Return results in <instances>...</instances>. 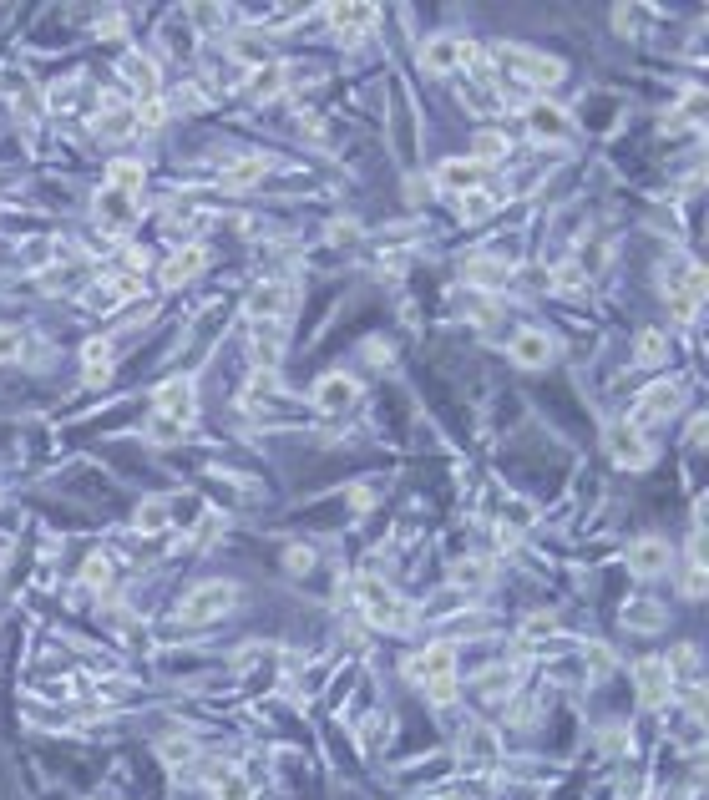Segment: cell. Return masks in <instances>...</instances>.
Returning <instances> with one entry per match:
<instances>
[{"label":"cell","mask_w":709,"mask_h":800,"mask_svg":"<svg viewBox=\"0 0 709 800\" xmlns=\"http://www.w3.org/2000/svg\"><path fill=\"white\" fill-rule=\"evenodd\" d=\"M350 593H355V603L365 608V618H370L375 628H396V633H401V628H411V623H416V613L406 608V598H401L396 588H390L385 578H375V573L355 578V588H350Z\"/></svg>","instance_id":"cell-1"},{"label":"cell","mask_w":709,"mask_h":800,"mask_svg":"<svg viewBox=\"0 0 709 800\" xmlns=\"http://www.w3.org/2000/svg\"><path fill=\"white\" fill-rule=\"evenodd\" d=\"M233 603H239V588L233 583H223V578H208V583H198V588H188V598H183V608H178V618L183 623H218L223 613H233Z\"/></svg>","instance_id":"cell-2"},{"label":"cell","mask_w":709,"mask_h":800,"mask_svg":"<svg viewBox=\"0 0 709 800\" xmlns=\"http://www.w3.org/2000/svg\"><path fill=\"white\" fill-rule=\"evenodd\" d=\"M477 61H482V46L466 41V36H451V31H441V36H431V41L421 46V66H426L431 76H451V71L477 66Z\"/></svg>","instance_id":"cell-3"},{"label":"cell","mask_w":709,"mask_h":800,"mask_svg":"<svg viewBox=\"0 0 709 800\" xmlns=\"http://www.w3.org/2000/svg\"><path fill=\"white\" fill-rule=\"evenodd\" d=\"M461 765L466 770H497L502 765V740H497V730L492 725H482V719H471V725L461 730Z\"/></svg>","instance_id":"cell-4"},{"label":"cell","mask_w":709,"mask_h":800,"mask_svg":"<svg viewBox=\"0 0 709 800\" xmlns=\"http://www.w3.org/2000/svg\"><path fill=\"white\" fill-rule=\"evenodd\" d=\"M679 406H684V390H679L674 380H654V385L634 400V421H628V426L644 431V426H654V421H669Z\"/></svg>","instance_id":"cell-5"},{"label":"cell","mask_w":709,"mask_h":800,"mask_svg":"<svg viewBox=\"0 0 709 800\" xmlns=\"http://www.w3.org/2000/svg\"><path fill=\"white\" fill-rule=\"evenodd\" d=\"M102 97L92 92V82H82V76H61V82L46 92V112L51 117H76V112H97Z\"/></svg>","instance_id":"cell-6"},{"label":"cell","mask_w":709,"mask_h":800,"mask_svg":"<svg viewBox=\"0 0 709 800\" xmlns=\"http://www.w3.org/2000/svg\"><path fill=\"white\" fill-rule=\"evenodd\" d=\"M608 456H613V466H623V471H644L649 461H654V446L644 441V431L639 426H608Z\"/></svg>","instance_id":"cell-7"},{"label":"cell","mask_w":709,"mask_h":800,"mask_svg":"<svg viewBox=\"0 0 709 800\" xmlns=\"http://www.w3.org/2000/svg\"><path fill=\"white\" fill-rule=\"evenodd\" d=\"M522 117H527V132H532V142H568V137H573V117H568L558 102H542V97H532Z\"/></svg>","instance_id":"cell-8"},{"label":"cell","mask_w":709,"mask_h":800,"mask_svg":"<svg viewBox=\"0 0 709 800\" xmlns=\"http://www.w3.org/2000/svg\"><path fill=\"white\" fill-rule=\"evenodd\" d=\"M289 304H294V284H289V279H264V284H254V289H249L244 314L259 325V319H284V314H289Z\"/></svg>","instance_id":"cell-9"},{"label":"cell","mask_w":709,"mask_h":800,"mask_svg":"<svg viewBox=\"0 0 709 800\" xmlns=\"http://www.w3.org/2000/svg\"><path fill=\"white\" fill-rule=\"evenodd\" d=\"M92 132L102 142H122L137 132V102H122V97H102L97 117H92Z\"/></svg>","instance_id":"cell-10"},{"label":"cell","mask_w":709,"mask_h":800,"mask_svg":"<svg viewBox=\"0 0 709 800\" xmlns=\"http://www.w3.org/2000/svg\"><path fill=\"white\" fill-rule=\"evenodd\" d=\"M634 689H639V704H644V709H664V704L674 699V679H669L664 659H639Z\"/></svg>","instance_id":"cell-11"},{"label":"cell","mask_w":709,"mask_h":800,"mask_svg":"<svg viewBox=\"0 0 709 800\" xmlns=\"http://www.w3.org/2000/svg\"><path fill=\"white\" fill-rule=\"evenodd\" d=\"M117 71H122V87H132L137 97L157 102V92H163V76H157V61H152V56H142V51H127V56L117 61Z\"/></svg>","instance_id":"cell-12"},{"label":"cell","mask_w":709,"mask_h":800,"mask_svg":"<svg viewBox=\"0 0 709 800\" xmlns=\"http://www.w3.org/2000/svg\"><path fill=\"white\" fill-rule=\"evenodd\" d=\"M137 213H142V193H117V188H102V193H97V218H102V228L122 233V228L137 223Z\"/></svg>","instance_id":"cell-13"},{"label":"cell","mask_w":709,"mask_h":800,"mask_svg":"<svg viewBox=\"0 0 709 800\" xmlns=\"http://www.w3.org/2000/svg\"><path fill=\"white\" fill-rule=\"evenodd\" d=\"M446 674H456V649L451 644H431V649L406 659V679L411 684H431V679H446Z\"/></svg>","instance_id":"cell-14"},{"label":"cell","mask_w":709,"mask_h":800,"mask_svg":"<svg viewBox=\"0 0 709 800\" xmlns=\"http://www.w3.org/2000/svg\"><path fill=\"white\" fill-rule=\"evenodd\" d=\"M355 400H360V385L345 370H335V375H325L320 385H314V406H320L325 416H345Z\"/></svg>","instance_id":"cell-15"},{"label":"cell","mask_w":709,"mask_h":800,"mask_svg":"<svg viewBox=\"0 0 709 800\" xmlns=\"http://www.w3.org/2000/svg\"><path fill=\"white\" fill-rule=\"evenodd\" d=\"M507 355L517 365H527V370H542V365H553L558 345H553V335H547V330H517L512 345H507Z\"/></svg>","instance_id":"cell-16"},{"label":"cell","mask_w":709,"mask_h":800,"mask_svg":"<svg viewBox=\"0 0 709 800\" xmlns=\"http://www.w3.org/2000/svg\"><path fill=\"white\" fill-rule=\"evenodd\" d=\"M193 411H198V395H193V380H188V375L157 385V416H173L178 426H188Z\"/></svg>","instance_id":"cell-17"},{"label":"cell","mask_w":709,"mask_h":800,"mask_svg":"<svg viewBox=\"0 0 709 800\" xmlns=\"http://www.w3.org/2000/svg\"><path fill=\"white\" fill-rule=\"evenodd\" d=\"M436 183L446 188V193H477L482 183H487V168L482 163H471V157H446V163L436 168Z\"/></svg>","instance_id":"cell-18"},{"label":"cell","mask_w":709,"mask_h":800,"mask_svg":"<svg viewBox=\"0 0 709 800\" xmlns=\"http://www.w3.org/2000/svg\"><path fill=\"white\" fill-rule=\"evenodd\" d=\"M325 16H330L335 36L355 46V41H365V36H370V26H375V16H380V11H375V6H330Z\"/></svg>","instance_id":"cell-19"},{"label":"cell","mask_w":709,"mask_h":800,"mask_svg":"<svg viewBox=\"0 0 709 800\" xmlns=\"http://www.w3.org/2000/svg\"><path fill=\"white\" fill-rule=\"evenodd\" d=\"M628 573H639V578H659V573H669V542H659V537H639L634 547H628Z\"/></svg>","instance_id":"cell-20"},{"label":"cell","mask_w":709,"mask_h":800,"mask_svg":"<svg viewBox=\"0 0 709 800\" xmlns=\"http://www.w3.org/2000/svg\"><path fill=\"white\" fill-rule=\"evenodd\" d=\"M203 264H208V254H203L198 244L178 249V254L163 264V289H183V284H193V279L203 274Z\"/></svg>","instance_id":"cell-21"},{"label":"cell","mask_w":709,"mask_h":800,"mask_svg":"<svg viewBox=\"0 0 709 800\" xmlns=\"http://www.w3.org/2000/svg\"><path fill=\"white\" fill-rule=\"evenodd\" d=\"M451 583H456L461 598H477V593L492 588V563L487 557H461V563L451 568Z\"/></svg>","instance_id":"cell-22"},{"label":"cell","mask_w":709,"mask_h":800,"mask_svg":"<svg viewBox=\"0 0 709 800\" xmlns=\"http://www.w3.org/2000/svg\"><path fill=\"white\" fill-rule=\"evenodd\" d=\"M664 623H669V613H664L659 598H628V603H623V628H634V633H659Z\"/></svg>","instance_id":"cell-23"},{"label":"cell","mask_w":709,"mask_h":800,"mask_svg":"<svg viewBox=\"0 0 709 800\" xmlns=\"http://www.w3.org/2000/svg\"><path fill=\"white\" fill-rule=\"evenodd\" d=\"M264 173H269V163L254 152V157H239V163H228L223 173H218V183L228 188V193H244V188H254V183H264Z\"/></svg>","instance_id":"cell-24"},{"label":"cell","mask_w":709,"mask_h":800,"mask_svg":"<svg viewBox=\"0 0 709 800\" xmlns=\"http://www.w3.org/2000/svg\"><path fill=\"white\" fill-rule=\"evenodd\" d=\"M244 400L254 411H264V406H274V400H284V380H279V370H254L249 375V385H244Z\"/></svg>","instance_id":"cell-25"},{"label":"cell","mask_w":709,"mask_h":800,"mask_svg":"<svg viewBox=\"0 0 709 800\" xmlns=\"http://www.w3.org/2000/svg\"><path fill=\"white\" fill-rule=\"evenodd\" d=\"M122 299H127V294H122V284H117L112 274H102L97 284H87V289H82V309H87V314H112Z\"/></svg>","instance_id":"cell-26"},{"label":"cell","mask_w":709,"mask_h":800,"mask_svg":"<svg viewBox=\"0 0 709 800\" xmlns=\"http://www.w3.org/2000/svg\"><path fill=\"white\" fill-rule=\"evenodd\" d=\"M244 87H249V97H254V102H274V97L284 92V66H279V61H269V66L249 71V76H244Z\"/></svg>","instance_id":"cell-27"},{"label":"cell","mask_w":709,"mask_h":800,"mask_svg":"<svg viewBox=\"0 0 709 800\" xmlns=\"http://www.w3.org/2000/svg\"><path fill=\"white\" fill-rule=\"evenodd\" d=\"M132 527L142 532V537H152V532H168L173 522H168V497H147V502H137V512H132Z\"/></svg>","instance_id":"cell-28"},{"label":"cell","mask_w":709,"mask_h":800,"mask_svg":"<svg viewBox=\"0 0 709 800\" xmlns=\"http://www.w3.org/2000/svg\"><path fill=\"white\" fill-rule=\"evenodd\" d=\"M466 284H477V289H507V284H512V269H507V264H492V259H471V264H466Z\"/></svg>","instance_id":"cell-29"},{"label":"cell","mask_w":709,"mask_h":800,"mask_svg":"<svg viewBox=\"0 0 709 800\" xmlns=\"http://www.w3.org/2000/svg\"><path fill=\"white\" fill-rule=\"evenodd\" d=\"M142 163L137 157H117V163H107V188H117V193H142Z\"/></svg>","instance_id":"cell-30"},{"label":"cell","mask_w":709,"mask_h":800,"mask_svg":"<svg viewBox=\"0 0 709 800\" xmlns=\"http://www.w3.org/2000/svg\"><path fill=\"white\" fill-rule=\"evenodd\" d=\"M477 694H487V699H512V694H517V669H512V664L487 669V674L477 679Z\"/></svg>","instance_id":"cell-31"},{"label":"cell","mask_w":709,"mask_h":800,"mask_svg":"<svg viewBox=\"0 0 709 800\" xmlns=\"http://www.w3.org/2000/svg\"><path fill=\"white\" fill-rule=\"evenodd\" d=\"M674 745L689 750V755L704 750V714H679V719H674Z\"/></svg>","instance_id":"cell-32"},{"label":"cell","mask_w":709,"mask_h":800,"mask_svg":"<svg viewBox=\"0 0 709 800\" xmlns=\"http://www.w3.org/2000/svg\"><path fill=\"white\" fill-rule=\"evenodd\" d=\"M82 360H87V385H102L112 375V345L107 340H87Z\"/></svg>","instance_id":"cell-33"},{"label":"cell","mask_w":709,"mask_h":800,"mask_svg":"<svg viewBox=\"0 0 709 800\" xmlns=\"http://www.w3.org/2000/svg\"><path fill=\"white\" fill-rule=\"evenodd\" d=\"M512 147H507V137L502 132H482L477 142H471V163H482V168H492V163H502Z\"/></svg>","instance_id":"cell-34"},{"label":"cell","mask_w":709,"mask_h":800,"mask_svg":"<svg viewBox=\"0 0 709 800\" xmlns=\"http://www.w3.org/2000/svg\"><path fill=\"white\" fill-rule=\"evenodd\" d=\"M163 41H168V51H173V56H188V51L198 46V31H193V21H188V11L168 21V31H163Z\"/></svg>","instance_id":"cell-35"},{"label":"cell","mask_w":709,"mask_h":800,"mask_svg":"<svg viewBox=\"0 0 709 800\" xmlns=\"http://www.w3.org/2000/svg\"><path fill=\"white\" fill-rule=\"evenodd\" d=\"M213 795H218V800H254V780H249L239 765H233V770L213 785Z\"/></svg>","instance_id":"cell-36"},{"label":"cell","mask_w":709,"mask_h":800,"mask_svg":"<svg viewBox=\"0 0 709 800\" xmlns=\"http://www.w3.org/2000/svg\"><path fill=\"white\" fill-rule=\"evenodd\" d=\"M664 355H669V340H664L659 330H644L639 345H634V360H639V365H659Z\"/></svg>","instance_id":"cell-37"},{"label":"cell","mask_w":709,"mask_h":800,"mask_svg":"<svg viewBox=\"0 0 709 800\" xmlns=\"http://www.w3.org/2000/svg\"><path fill=\"white\" fill-rule=\"evenodd\" d=\"M168 522L173 527H198L203 522V502L188 492V497H178V502H168Z\"/></svg>","instance_id":"cell-38"},{"label":"cell","mask_w":709,"mask_h":800,"mask_svg":"<svg viewBox=\"0 0 709 800\" xmlns=\"http://www.w3.org/2000/svg\"><path fill=\"white\" fill-rule=\"evenodd\" d=\"M163 760H168L173 770H193L198 745H193V740H163Z\"/></svg>","instance_id":"cell-39"},{"label":"cell","mask_w":709,"mask_h":800,"mask_svg":"<svg viewBox=\"0 0 709 800\" xmlns=\"http://www.w3.org/2000/svg\"><path fill=\"white\" fill-rule=\"evenodd\" d=\"M583 669H588V679H603V674L613 669V654H608L603 644H588V649H583Z\"/></svg>","instance_id":"cell-40"},{"label":"cell","mask_w":709,"mask_h":800,"mask_svg":"<svg viewBox=\"0 0 709 800\" xmlns=\"http://www.w3.org/2000/svg\"><path fill=\"white\" fill-rule=\"evenodd\" d=\"M46 259H56V244H51V238H31V244H21V264L41 269Z\"/></svg>","instance_id":"cell-41"},{"label":"cell","mask_w":709,"mask_h":800,"mask_svg":"<svg viewBox=\"0 0 709 800\" xmlns=\"http://www.w3.org/2000/svg\"><path fill=\"white\" fill-rule=\"evenodd\" d=\"M82 583H87V588H107V583H112V563H107L102 552H97V557H87V568H82Z\"/></svg>","instance_id":"cell-42"},{"label":"cell","mask_w":709,"mask_h":800,"mask_svg":"<svg viewBox=\"0 0 709 800\" xmlns=\"http://www.w3.org/2000/svg\"><path fill=\"white\" fill-rule=\"evenodd\" d=\"M178 436H183V426H178L173 416H152V421H147V441H163V446H168V441H178Z\"/></svg>","instance_id":"cell-43"},{"label":"cell","mask_w":709,"mask_h":800,"mask_svg":"<svg viewBox=\"0 0 709 800\" xmlns=\"http://www.w3.org/2000/svg\"><path fill=\"white\" fill-rule=\"evenodd\" d=\"M588 284V274L578 269V264H558V274H553V289H563V294H578Z\"/></svg>","instance_id":"cell-44"},{"label":"cell","mask_w":709,"mask_h":800,"mask_svg":"<svg viewBox=\"0 0 709 800\" xmlns=\"http://www.w3.org/2000/svg\"><path fill=\"white\" fill-rule=\"evenodd\" d=\"M421 689H426V699H431V704H451V699L461 694L456 674H446V679H431V684H421Z\"/></svg>","instance_id":"cell-45"},{"label":"cell","mask_w":709,"mask_h":800,"mask_svg":"<svg viewBox=\"0 0 709 800\" xmlns=\"http://www.w3.org/2000/svg\"><path fill=\"white\" fill-rule=\"evenodd\" d=\"M679 588H684V598H704V588H709L704 568H699V563H689V568H684V578H679Z\"/></svg>","instance_id":"cell-46"},{"label":"cell","mask_w":709,"mask_h":800,"mask_svg":"<svg viewBox=\"0 0 709 800\" xmlns=\"http://www.w3.org/2000/svg\"><path fill=\"white\" fill-rule=\"evenodd\" d=\"M21 345H26V340H21V330H0V365L16 360V355H21Z\"/></svg>","instance_id":"cell-47"},{"label":"cell","mask_w":709,"mask_h":800,"mask_svg":"<svg viewBox=\"0 0 709 800\" xmlns=\"http://www.w3.org/2000/svg\"><path fill=\"white\" fill-rule=\"evenodd\" d=\"M284 563H289V573H309V568H314V552H309V547H289Z\"/></svg>","instance_id":"cell-48"},{"label":"cell","mask_w":709,"mask_h":800,"mask_svg":"<svg viewBox=\"0 0 709 800\" xmlns=\"http://www.w3.org/2000/svg\"><path fill=\"white\" fill-rule=\"evenodd\" d=\"M385 735H390V719H385V714H370V725H365V745L375 750Z\"/></svg>","instance_id":"cell-49"}]
</instances>
